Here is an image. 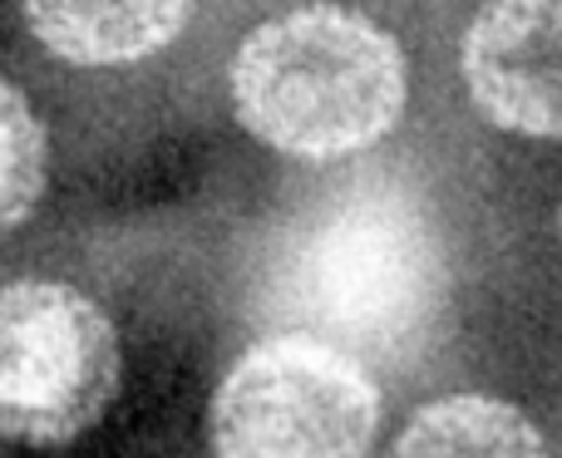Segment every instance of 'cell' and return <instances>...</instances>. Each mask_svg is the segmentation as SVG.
Segmentation results:
<instances>
[{"label":"cell","mask_w":562,"mask_h":458,"mask_svg":"<svg viewBox=\"0 0 562 458\" xmlns=\"http://www.w3.org/2000/svg\"><path fill=\"white\" fill-rule=\"evenodd\" d=\"M277 301L301 335L350 360H400L445 301V242L409 187L366 183L296 227L277 262Z\"/></svg>","instance_id":"1"},{"label":"cell","mask_w":562,"mask_h":458,"mask_svg":"<svg viewBox=\"0 0 562 458\" xmlns=\"http://www.w3.org/2000/svg\"><path fill=\"white\" fill-rule=\"evenodd\" d=\"M405 55L375 20L301 5L257 25L233 59V104L252 138L330 163L380 144L405 114Z\"/></svg>","instance_id":"2"},{"label":"cell","mask_w":562,"mask_h":458,"mask_svg":"<svg viewBox=\"0 0 562 458\" xmlns=\"http://www.w3.org/2000/svg\"><path fill=\"white\" fill-rule=\"evenodd\" d=\"M380 390L366 365L301 331L257 341L213 394L217 458H370Z\"/></svg>","instance_id":"3"},{"label":"cell","mask_w":562,"mask_h":458,"mask_svg":"<svg viewBox=\"0 0 562 458\" xmlns=\"http://www.w3.org/2000/svg\"><path fill=\"white\" fill-rule=\"evenodd\" d=\"M119 390L114 321L65 282L0 286V434L35 449L79 439Z\"/></svg>","instance_id":"4"},{"label":"cell","mask_w":562,"mask_h":458,"mask_svg":"<svg viewBox=\"0 0 562 458\" xmlns=\"http://www.w3.org/2000/svg\"><path fill=\"white\" fill-rule=\"evenodd\" d=\"M459 69L488 124L562 138V0H488L464 35Z\"/></svg>","instance_id":"5"},{"label":"cell","mask_w":562,"mask_h":458,"mask_svg":"<svg viewBox=\"0 0 562 458\" xmlns=\"http://www.w3.org/2000/svg\"><path fill=\"white\" fill-rule=\"evenodd\" d=\"M25 25L65 65H138L183 35L193 0H20Z\"/></svg>","instance_id":"6"},{"label":"cell","mask_w":562,"mask_h":458,"mask_svg":"<svg viewBox=\"0 0 562 458\" xmlns=\"http://www.w3.org/2000/svg\"><path fill=\"white\" fill-rule=\"evenodd\" d=\"M390 458H548L524 410L488 394H449L409 420Z\"/></svg>","instance_id":"7"},{"label":"cell","mask_w":562,"mask_h":458,"mask_svg":"<svg viewBox=\"0 0 562 458\" xmlns=\"http://www.w3.org/2000/svg\"><path fill=\"white\" fill-rule=\"evenodd\" d=\"M49 183V134L35 104L0 75V232L40 207Z\"/></svg>","instance_id":"8"},{"label":"cell","mask_w":562,"mask_h":458,"mask_svg":"<svg viewBox=\"0 0 562 458\" xmlns=\"http://www.w3.org/2000/svg\"><path fill=\"white\" fill-rule=\"evenodd\" d=\"M558 227H562V213H558Z\"/></svg>","instance_id":"9"}]
</instances>
